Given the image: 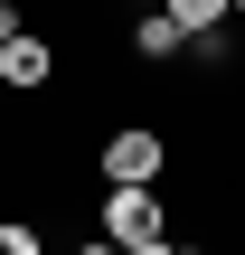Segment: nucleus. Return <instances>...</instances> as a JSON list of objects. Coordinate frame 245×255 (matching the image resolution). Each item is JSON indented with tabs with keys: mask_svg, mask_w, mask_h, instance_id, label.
I'll list each match as a JSON object with an SVG mask.
<instances>
[{
	"mask_svg": "<svg viewBox=\"0 0 245 255\" xmlns=\"http://www.w3.org/2000/svg\"><path fill=\"white\" fill-rule=\"evenodd\" d=\"M161 161H170V142H161L151 123H123V132H104V180H161Z\"/></svg>",
	"mask_w": 245,
	"mask_h": 255,
	"instance_id": "obj_2",
	"label": "nucleus"
},
{
	"mask_svg": "<svg viewBox=\"0 0 245 255\" xmlns=\"http://www.w3.org/2000/svg\"><path fill=\"white\" fill-rule=\"evenodd\" d=\"M94 227H104V246H123V255H161V246H170V218H161L151 180H113Z\"/></svg>",
	"mask_w": 245,
	"mask_h": 255,
	"instance_id": "obj_1",
	"label": "nucleus"
},
{
	"mask_svg": "<svg viewBox=\"0 0 245 255\" xmlns=\"http://www.w3.org/2000/svg\"><path fill=\"white\" fill-rule=\"evenodd\" d=\"M161 9H170V19H179V28H189V38H198V28H217V19H236V9H227V0H161Z\"/></svg>",
	"mask_w": 245,
	"mask_h": 255,
	"instance_id": "obj_5",
	"label": "nucleus"
},
{
	"mask_svg": "<svg viewBox=\"0 0 245 255\" xmlns=\"http://www.w3.org/2000/svg\"><path fill=\"white\" fill-rule=\"evenodd\" d=\"M19 28H28V19H19V0H0V38H19Z\"/></svg>",
	"mask_w": 245,
	"mask_h": 255,
	"instance_id": "obj_7",
	"label": "nucleus"
},
{
	"mask_svg": "<svg viewBox=\"0 0 245 255\" xmlns=\"http://www.w3.org/2000/svg\"><path fill=\"white\" fill-rule=\"evenodd\" d=\"M47 76H57V47H47V38H28V28H19V38H0V85L38 95Z\"/></svg>",
	"mask_w": 245,
	"mask_h": 255,
	"instance_id": "obj_3",
	"label": "nucleus"
},
{
	"mask_svg": "<svg viewBox=\"0 0 245 255\" xmlns=\"http://www.w3.org/2000/svg\"><path fill=\"white\" fill-rule=\"evenodd\" d=\"M179 47H189V28H179V19H170L161 0H151V9H132V57H151V66H170Z\"/></svg>",
	"mask_w": 245,
	"mask_h": 255,
	"instance_id": "obj_4",
	"label": "nucleus"
},
{
	"mask_svg": "<svg viewBox=\"0 0 245 255\" xmlns=\"http://www.w3.org/2000/svg\"><path fill=\"white\" fill-rule=\"evenodd\" d=\"M132 9H151V0H132Z\"/></svg>",
	"mask_w": 245,
	"mask_h": 255,
	"instance_id": "obj_9",
	"label": "nucleus"
},
{
	"mask_svg": "<svg viewBox=\"0 0 245 255\" xmlns=\"http://www.w3.org/2000/svg\"><path fill=\"white\" fill-rule=\"evenodd\" d=\"M227 9H236V19H245V0H227Z\"/></svg>",
	"mask_w": 245,
	"mask_h": 255,
	"instance_id": "obj_8",
	"label": "nucleus"
},
{
	"mask_svg": "<svg viewBox=\"0 0 245 255\" xmlns=\"http://www.w3.org/2000/svg\"><path fill=\"white\" fill-rule=\"evenodd\" d=\"M0 255H38V227H19V218H9V227H0Z\"/></svg>",
	"mask_w": 245,
	"mask_h": 255,
	"instance_id": "obj_6",
	"label": "nucleus"
}]
</instances>
